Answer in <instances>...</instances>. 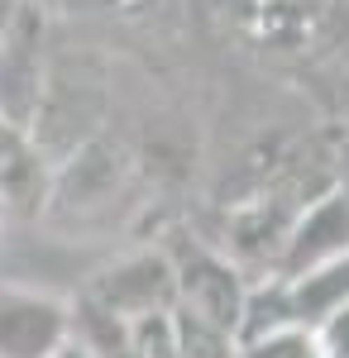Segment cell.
<instances>
[{
	"mask_svg": "<svg viewBox=\"0 0 349 358\" xmlns=\"http://www.w3.org/2000/svg\"><path fill=\"white\" fill-rule=\"evenodd\" d=\"M167 268H172V306L177 310H187V315H196V320H206L225 334L240 330L244 282L220 253L191 244V239H177Z\"/></svg>",
	"mask_w": 349,
	"mask_h": 358,
	"instance_id": "cell-1",
	"label": "cell"
},
{
	"mask_svg": "<svg viewBox=\"0 0 349 358\" xmlns=\"http://www.w3.org/2000/svg\"><path fill=\"white\" fill-rule=\"evenodd\" d=\"M172 358H235V334L172 306Z\"/></svg>",
	"mask_w": 349,
	"mask_h": 358,
	"instance_id": "cell-9",
	"label": "cell"
},
{
	"mask_svg": "<svg viewBox=\"0 0 349 358\" xmlns=\"http://www.w3.org/2000/svg\"><path fill=\"white\" fill-rule=\"evenodd\" d=\"M48 358H101V354H96L86 339H72V330H67V339H62V344H57Z\"/></svg>",
	"mask_w": 349,
	"mask_h": 358,
	"instance_id": "cell-12",
	"label": "cell"
},
{
	"mask_svg": "<svg viewBox=\"0 0 349 358\" xmlns=\"http://www.w3.org/2000/svg\"><path fill=\"white\" fill-rule=\"evenodd\" d=\"M91 301L120 315L125 325L149 310H172V268H167V258H153V253L130 258L91 287Z\"/></svg>",
	"mask_w": 349,
	"mask_h": 358,
	"instance_id": "cell-5",
	"label": "cell"
},
{
	"mask_svg": "<svg viewBox=\"0 0 349 358\" xmlns=\"http://www.w3.org/2000/svg\"><path fill=\"white\" fill-rule=\"evenodd\" d=\"M230 24L259 48L311 53L335 24V5L330 0H230Z\"/></svg>",
	"mask_w": 349,
	"mask_h": 358,
	"instance_id": "cell-3",
	"label": "cell"
},
{
	"mask_svg": "<svg viewBox=\"0 0 349 358\" xmlns=\"http://www.w3.org/2000/svg\"><path fill=\"white\" fill-rule=\"evenodd\" d=\"M235 358H321V344L306 325H282V330L259 334V339H240Z\"/></svg>",
	"mask_w": 349,
	"mask_h": 358,
	"instance_id": "cell-10",
	"label": "cell"
},
{
	"mask_svg": "<svg viewBox=\"0 0 349 358\" xmlns=\"http://www.w3.org/2000/svg\"><path fill=\"white\" fill-rule=\"evenodd\" d=\"M43 110V15L15 0L0 34V120L29 129Z\"/></svg>",
	"mask_w": 349,
	"mask_h": 358,
	"instance_id": "cell-2",
	"label": "cell"
},
{
	"mask_svg": "<svg viewBox=\"0 0 349 358\" xmlns=\"http://www.w3.org/2000/svg\"><path fill=\"white\" fill-rule=\"evenodd\" d=\"M311 334L321 344V358H349V301L340 310H330Z\"/></svg>",
	"mask_w": 349,
	"mask_h": 358,
	"instance_id": "cell-11",
	"label": "cell"
},
{
	"mask_svg": "<svg viewBox=\"0 0 349 358\" xmlns=\"http://www.w3.org/2000/svg\"><path fill=\"white\" fill-rule=\"evenodd\" d=\"M10 10H15V0H0V34H5V24H10Z\"/></svg>",
	"mask_w": 349,
	"mask_h": 358,
	"instance_id": "cell-13",
	"label": "cell"
},
{
	"mask_svg": "<svg viewBox=\"0 0 349 358\" xmlns=\"http://www.w3.org/2000/svg\"><path fill=\"white\" fill-rule=\"evenodd\" d=\"M43 201V163L25 129L0 120V210H34Z\"/></svg>",
	"mask_w": 349,
	"mask_h": 358,
	"instance_id": "cell-8",
	"label": "cell"
},
{
	"mask_svg": "<svg viewBox=\"0 0 349 358\" xmlns=\"http://www.w3.org/2000/svg\"><path fill=\"white\" fill-rule=\"evenodd\" d=\"M340 253H349V196L325 192L287 229L282 268H287V277H296L306 268H316V263H325V258H340Z\"/></svg>",
	"mask_w": 349,
	"mask_h": 358,
	"instance_id": "cell-6",
	"label": "cell"
},
{
	"mask_svg": "<svg viewBox=\"0 0 349 358\" xmlns=\"http://www.w3.org/2000/svg\"><path fill=\"white\" fill-rule=\"evenodd\" d=\"M282 296H287V310H292L296 325L316 330L330 310H340V306L349 301V253L325 258V263H316V268L287 277Z\"/></svg>",
	"mask_w": 349,
	"mask_h": 358,
	"instance_id": "cell-7",
	"label": "cell"
},
{
	"mask_svg": "<svg viewBox=\"0 0 349 358\" xmlns=\"http://www.w3.org/2000/svg\"><path fill=\"white\" fill-rule=\"evenodd\" d=\"M67 306L39 292L0 287V358H48L67 339Z\"/></svg>",
	"mask_w": 349,
	"mask_h": 358,
	"instance_id": "cell-4",
	"label": "cell"
}]
</instances>
